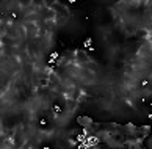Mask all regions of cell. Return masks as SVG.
Returning a JSON list of instances; mask_svg holds the SVG:
<instances>
[{
    "label": "cell",
    "mask_w": 152,
    "mask_h": 149,
    "mask_svg": "<svg viewBox=\"0 0 152 149\" xmlns=\"http://www.w3.org/2000/svg\"><path fill=\"white\" fill-rule=\"evenodd\" d=\"M140 58H148V57L151 55V39L149 38H146L144 41H143V46L140 47Z\"/></svg>",
    "instance_id": "cell-1"
},
{
    "label": "cell",
    "mask_w": 152,
    "mask_h": 149,
    "mask_svg": "<svg viewBox=\"0 0 152 149\" xmlns=\"http://www.w3.org/2000/svg\"><path fill=\"white\" fill-rule=\"evenodd\" d=\"M18 3H19V7L22 8H28L33 5V0H18Z\"/></svg>",
    "instance_id": "cell-2"
}]
</instances>
